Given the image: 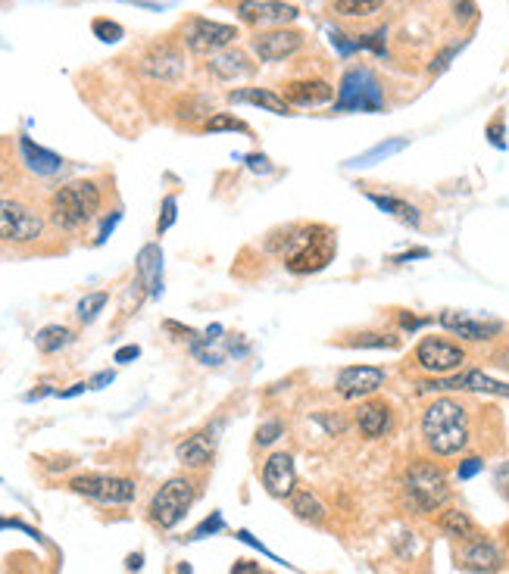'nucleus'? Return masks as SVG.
<instances>
[{
    "label": "nucleus",
    "mask_w": 509,
    "mask_h": 574,
    "mask_svg": "<svg viewBox=\"0 0 509 574\" xmlns=\"http://www.w3.org/2000/svg\"><path fill=\"white\" fill-rule=\"evenodd\" d=\"M269 238V250L285 259L291 275H316L332 266L338 256L335 228L328 225H285Z\"/></svg>",
    "instance_id": "1"
},
{
    "label": "nucleus",
    "mask_w": 509,
    "mask_h": 574,
    "mask_svg": "<svg viewBox=\"0 0 509 574\" xmlns=\"http://www.w3.org/2000/svg\"><path fill=\"white\" fill-rule=\"evenodd\" d=\"M422 440L431 456L450 459L469 447V406L456 397L431 400L422 412Z\"/></svg>",
    "instance_id": "2"
},
{
    "label": "nucleus",
    "mask_w": 509,
    "mask_h": 574,
    "mask_svg": "<svg viewBox=\"0 0 509 574\" xmlns=\"http://www.w3.org/2000/svg\"><path fill=\"white\" fill-rule=\"evenodd\" d=\"M100 206H104V188L94 178H79L69 181V185L57 188L47 197V222L63 234H79L88 228Z\"/></svg>",
    "instance_id": "3"
},
{
    "label": "nucleus",
    "mask_w": 509,
    "mask_h": 574,
    "mask_svg": "<svg viewBox=\"0 0 509 574\" xmlns=\"http://www.w3.org/2000/svg\"><path fill=\"white\" fill-rule=\"evenodd\" d=\"M450 500V478L438 462L416 459L403 472V506L413 515H431Z\"/></svg>",
    "instance_id": "4"
},
{
    "label": "nucleus",
    "mask_w": 509,
    "mask_h": 574,
    "mask_svg": "<svg viewBox=\"0 0 509 574\" xmlns=\"http://www.w3.org/2000/svg\"><path fill=\"white\" fill-rule=\"evenodd\" d=\"M47 213L22 197H0V244L29 247L47 234Z\"/></svg>",
    "instance_id": "5"
},
{
    "label": "nucleus",
    "mask_w": 509,
    "mask_h": 574,
    "mask_svg": "<svg viewBox=\"0 0 509 574\" xmlns=\"http://www.w3.org/2000/svg\"><path fill=\"white\" fill-rule=\"evenodd\" d=\"M194 500H197V484L188 475H175L154 493V500L147 506V518L154 521L157 528L172 531L178 521L188 515Z\"/></svg>",
    "instance_id": "6"
},
{
    "label": "nucleus",
    "mask_w": 509,
    "mask_h": 574,
    "mask_svg": "<svg viewBox=\"0 0 509 574\" xmlns=\"http://www.w3.org/2000/svg\"><path fill=\"white\" fill-rule=\"evenodd\" d=\"M381 110H385V91H381L378 78L363 66L347 69L338 85L335 113H381Z\"/></svg>",
    "instance_id": "7"
},
{
    "label": "nucleus",
    "mask_w": 509,
    "mask_h": 574,
    "mask_svg": "<svg viewBox=\"0 0 509 574\" xmlns=\"http://www.w3.org/2000/svg\"><path fill=\"white\" fill-rule=\"evenodd\" d=\"M469 362V353L466 347H460L456 341H447V337H438V334H428L416 344L413 350V365L422 369L425 375L431 378H444V375H453V372H463V365Z\"/></svg>",
    "instance_id": "8"
},
{
    "label": "nucleus",
    "mask_w": 509,
    "mask_h": 574,
    "mask_svg": "<svg viewBox=\"0 0 509 574\" xmlns=\"http://www.w3.org/2000/svg\"><path fill=\"white\" fill-rule=\"evenodd\" d=\"M450 390H466V394H488V397H506L509 400V381H497L481 369L453 372L444 378H428L416 384V394H450Z\"/></svg>",
    "instance_id": "9"
},
{
    "label": "nucleus",
    "mask_w": 509,
    "mask_h": 574,
    "mask_svg": "<svg viewBox=\"0 0 509 574\" xmlns=\"http://www.w3.org/2000/svg\"><path fill=\"white\" fill-rule=\"evenodd\" d=\"M235 41H238L235 25L213 22V19H203V16L188 19L185 29H182V44L197 57H213V54H219V50L232 47Z\"/></svg>",
    "instance_id": "10"
},
{
    "label": "nucleus",
    "mask_w": 509,
    "mask_h": 574,
    "mask_svg": "<svg viewBox=\"0 0 509 574\" xmlns=\"http://www.w3.org/2000/svg\"><path fill=\"white\" fill-rule=\"evenodd\" d=\"M69 490L104 506H125L138 497L135 481L119 478V475H79L69 481Z\"/></svg>",
    "instance_id": "11"
},
{
    "label": "nucleus",
    "mask_w": 509,
    "mask_h": 574,
    "mask_svg": "<svg viewBox=\"0 0 509 574\" xmlns=\"http://www.w3.org/2000/svg\"><path fill=\"white\" fill-rule=\"evenodd\" d=\"M303 44H307V35L300 29H291V25H278V29H263L250 38V50L260 63H282L291 60L294 54H300Z\"/></svg>",
    "instance_id": "12"
},
{
    "label": "nucleus",
    "mask_w": 509,
    "mask_h": 574,
    "mask_svg": "<svg viewBox=\"0 0 509 574\" xmlns=\"http://www.w3.org/2000/svg\"><path fill=\"white\" fill-rule=\"evenodd\" d=\"M388 381V372L378 365H347L335 378V394L347 403H363L375 397Z\"/></svg>",
    "instance_id": "13"
},
{
    "label": "nucleus",
    "mask_w": 509,
    "mask_h": 574,
    "mask_svg": "<svg viewBox=\"0 0 509 574\" xmlns=\"http://www.w3.org/2000/svg\"><path fill=\"white\" fill-rule=\"evenodd\" d=\"M141 72L154 82H178L185 75V50L175 41H154L141 57Z\"/></svg>",
    "instance_id": "14"
},
{
    "label": "nucleus",
    "mask_w": 509,
    "mask_h": 574,
    "mask_svg": "<svg viewBox=\"0 0 509 574\" xmlns=\"http://www.w3.org/2000/svg\"><path fill=\"white\" fill-rule=\"evenodd\" d=\"M438 325L447 328L453 337H463V341H469V344H488L503 334L500 319L472 316V312H463V309H444L438 316Z\"/></svg>",
    "instance_id": "15"
},
{
    "label": "nucleus",
    "mask_w": 509,
    "mask_h": 574,
    "mask_svg": "<svg viewBox=\"0 0 509 574\" xmlns=\"http://www.w3.org/2000/svg\"><path fill=\"white\" fill-rule=\"evenodd\" d=\"M238 19L250 29H278V25H291L300 10L294 4H285V0H238L235 7Z\"/></svg>",
    "instance_id": "16"
},
{
    "label": "nucleus",
    "mask_w": 509,
    "mask_h": 574,
    "mask_svg": "<svg viewBox=\"0 0 509 574\" xmlns=\"http://www.w3.org/2000/svg\"><path fill=\"white\" fill-rule=\"evenodd\" d=\"M456 565L472 574H494L503 568V553L491 537L472 534L469 540H460V546H456Z\"/></svg>",
    "instance_id": "17"
},
{
    "label": "nucleus",
    "mask_w": 509,
    "mask_h": 574,
    "mask_svg": "<svg viewBox=\"0 0 509 574\" xmlns=\"http://www.w3.org/2000/svg\"><path fill=\"white\" fill-rule=\"evenodd\" d=\"M263 487L269 497L275 500H291L294 497V490H297V468H294V456L285 453V450H278L266 459L263 465Z\"/></svg>",
    "instance_id": "18"
},
{
    "label": "nucleus",
    "mask_w": 509,
    "mask_h": 574,
    "mask_svg": "<svg viewBox=\"0 0 509 574\" xmlns=\"http://www.w3.org/2000/svg\"><path fill=\"white\" fill-rule=\"evenodd\" d=\"M353 425H356V431H360L366 440H378V437H385V434L391 431V425H394V409H391V403H385V400L369 397V400H363L360 406H356Z\"/></svg>",
    "instance_id": "19"
},
{
    "label": "nucleus",
    "mask_w": 509,
    "mask_h": 574,
    "mask_svg": "<svg viewBox=\"0 0 509 574\" xmlns=\"http://www.w3.org/2000/svg\"><path fill=\"white\" fill-rule=\"evenodd\" d=\"M207 72L216 78V82H241V78H253L257 75V63H253L244 50L238 47H225L219 54H213L207 60Z\"/></svg>",
    "instance_id": "20"
},
{
    "label": "nucleus",
    "mask_w": 509,
    "mask_h": 574,
    "mask_svg": "<svg viewBox=\"0 0 509 574\" xmlns=\"http://www.w3.org/2000/svg\"><path fill=\"white\" fill-rule=\"evenodd\" d=\"M282 97L291 107H325L335 100V88L325 78H294L282 88Z\"/></svg>",
    "instance_id": "21"
},
{
    "label": "nucleus",
    "mask_w": 509,
    "mask_h": 574,
    "mask_svg": "<svg viewBox=\"0 0 509 574\" xmlns=\"http://www.w3.org/2000/svg\"><path fill=\"white\" fill-rule=\"evenodd\" d=\"M178 462H182L185 468H191V472H197V468H207L216 456V437L213 431H197L191 437H185L182 443H178L175 450Z\"/></svg>",
    "instance_id": "22"
},
{
    "label": "nucleus",
    "mask_w": 509,
    "mask_h": 574,
    "mask_svg": "<svg viewBox=\"0 0 509 574\" xmlns=\"http://www.w3.org/2000/svg\"><path fill=\"white\" fill-rule=\"evenodd\" d=\"M19 153H22L25 169L41 175V178H50V175H57L63 169V156H57L54 150H44L29 135H19Z\"/></svg>",
    "instance_id": "23"
},
{
    "label": "nucleus",
    "mask_w": 509,
    "mask_h": 574,
    "mask_svg": "<svg viewBox=\"0 0 509 574\" xmlns=\"http://www.w3.org/2000/svg\"><path fill=\"white\" fill-rule=\"evenodd\" d=\"M232 103H250V107H260L266 113H275V116H291L294 107L278 94V91H269V88H238L228 94Z\"/></svg>",
    "instance_id": "24"
},
{
    "label": "nucleus",
    "mask_w": 509,
    "mask_h": 574,
    "mask_svg": "<svg viewBox=\"0 0 509 574\" xmlns=\"http://www.w3.org/2000/svg\"><path fill=\"white\" fill-rule=\"evenodd\" d=\"M138 278L147 287L150 297L163 294V250L160 244H147L138 253Z\"/></svg>",
    "instance_id": "25"
},
{
    "label": "nucleus",
    "mask_w": 509,
    "mask_h": 574,
    "mask_svg": "<svg viewBox=\"0 0 509 574\" xmlns=\"http://www.w3.org/2000/svg\"><path fill=\"white\" fill-rule=\"evenodd\" d=\"M369 203H375L381 213H388L391 219L403 222L406 228H419L422 225V213L416 210L413 203H406L400 197H391V194H366Z\"/></svg>",
    "instance_id": "26"
},
{
    "label": "nucleus",
    "mask_w": 509,
    "mask_h": 574,
    "mask_svg": "<svg viewBox=\"0 0 509 574\" xmlns=\"http://www.w3.org/2000/svg\"><path fill=\"white\" fill-rule=\"evenodd\" d=\"M403 344L400 334H385V331H356L344 337V347L353 350H397Z\"/></svg>",
    "instance_id": "27"
},
{
    "label": "nucleus",
    "mask_w": 509,
    "mask_h": 574,
    "mask_svg": "<svg viewBox=\"0 0 509 574\" xmlns=\"http://www.w3.org/2000/svg\"><path fill=\"white\" fill-rule=\"evenodd\" d=\"M72 331L66 325H44L38 334H35V347L44 353V356H54L60 350H66L72 344Z\"/></svg>",
    "instance_id": "28"
},
{
    "label": "nucleus",
    "mask_w": 509,
    "mask_h": 574,
    "mask_svg": "<svg viewBox=\"0 0 509 574\" xmlns=\"http://www.w3.org/2000/svg\"><path fill=\"white\" fill-rule=\"evenodd\" d=\"M438 528H441L450 540H469L472 534H478V531H475V521H472L466 512H460V509H444L441 518H438Z\"/></svg>",
    "instance_id": "29"
},
{
    "label": "nucleus",
    "mask_w": 509,
    "mask_h": 574,
    "mask_svg": "<svg viewBox=\"0 0 509 574\" xmlns=\"http://www.w3.org/2000/svg\"><path fill=\"white\" fill-rule=\"evenodd\" d=\"M291 512L300 521H310V525H316V521H325V506L316 500V493H310V490H294Z\"/></svg>",
    "instance_id": "30"
},
{
    "label": "nucleus",
    "mask_w": 509,
    "mask_h": 574,
    "mask_svg": "<svg viewBox=\"0 0 509 574\" xmlns=\"http://www.w3.org/2000/svg\"><path fill=\"white\" fill-rule=\"evenodd\" d=\"M403 147H406V141H403V138H394V141H381L378 147L366 150L363 156H356V160H350L347 166H350V169H363V166H375V163H381V160H388V156L400 153Z\"/></svg>",
    "instance_id": "31"
},
{
    "label": "nucleus",
    "mask_w": 509,
    "mask_h": 574,
    "mask_svg": "<svg viewBox=\"0 0 509 574\" xmlns=\"http://www.w3.org/2000/svg\"><path fill=\"white\" fill-rule=\"evenodd\" d=\"M332 7L344 19H369L385 7V0H332Z\"/></svg>",
    "instance_id": "32"
},
{
    "label": "nucleus",
    "mask_w": 509,
    "mask_h": 574,
    "mask_svg": "<svg viewBox=\"0 0 509 574\" xmlns=\"http://www.w3.org/2000/svg\"><path fill=\"white\" fill-rule=\"evenodd\" d=\"M203 132L213 135V132H241V135H250V125L235 119L232 113H213L210 119H203Z\"/></svg>",
    "instance_id": "33"
},
{
    "label": "nucleus",
    "mask_w": 509,
    "mask_h": 574,
    "mask_svg": "<svg viewBox=\"0 0 509 574\" xmlns=\"http://www.w3.org/2000/svg\"><path fill=\"white\" fill-rule=\"evenodd\" d=\"M110 303V294H104V291H97V294H88V297H82L79 300V309H75V316H79V322H94L100 312H104V306Z\"/></svg>",
    "instance_id": "34"
},
{
    "label": "nucleus",
    "mask_w": 509,
    "mask_h": 574,
    "mask_svg": "<svg viewBox=\"0 0 509 574\" xmlns=\"http://www.w3.org/2000/svg\"><path fill=\"white\" fill-rule=\"evenodd\" d=\"M91 32H94V38H100L104 44L122 41V25L113 22V19H94V22H91Z\"/></svg>",
    "instance_id": "35"
},
{
    "label": "nucleus",
    "mask_w": 509,
    "mask_h": 574,
    "mask_svg": "<svg viewBox=\"0 0 509 574\" xmlns=\"http://www.w3.org/2000/svg\"><path fill=\"white\" fill-rule=\"evenodd\" d=\"M285 434V422L282 419H269L257 428V447H272V443Z\"/></svg>",
    "instance_id": "36"
},
{
    "label": "nucleus",
    "mask_w": 509,
    "mask_h": 574,
    "mask_svg": "<svg viewBox=\"0 0 509 574\" xmlns=\"http://www.w3.org/2000/svg\"><path fill=\"white\" fill-rule=\"evenodd\" d=\"M225 528V518L219 515V512H213L210 518H203L200 525L191 531V540H203V537H216L219 531Z\"/></svg>",
    "instance_id": "37"
},
{
    "label": "nucleus",
    "mask_w": 509,
    "mask_h": 574,
    "mask_svg": "<svg viewBox=\"0 0 509 574\" xmlns=\"http://www.w3.org/2000/svg\"><path fill=\"white\" fill-rule=\"evenodd\" d=\"M385 35H388L385 29H378V32H369V35H360V38H356V44H360V50H372V54L385 57V54H388Z\"/></svg>",
    "instance_id": "38"
},
{
    "label": "nucleus",
    "mask_w": 509,
    "mask_h": 574,
    "mask_svg": "<svg viewBox=\"0 0 509 574\" xmlns=\"http://www.w3.org/2000/svg\"><path fill=\"white\" fill-rule=\"evenodd\" d=\"M175 216H178V200L166 197L163 200V210H160V219H157V234H166L175 225Z\"/></svg>",
    "instance_id": "39"
},
{
    "label": "nucleus",
    "mask_w": 509,
    "mask_h": 574,
    "mask_svg": "<svg viewBox=\"0 0 509 574\" xmlns=\"http://www.w3.org/2000/svg\"><path fill=\"white\" fill-rule=\"evenodd\" d=\"M328 35H332V44H335V50H338V54H341L344 60L353 57L356 50H360V44L350 41V35H344V32H338V29H328Z\"/></svg>",
    "instance_id": "40"
},
{
    "label": "nucleus",
    "mask_w": 509,
    "mask_h": 574,
    "mask_svg": "<svg viewBox=\"0 0 509 574\" xmlns=\"http://www.w3.org/2000/svg\"><path fill=\"white\" fill-rule=\"evenodd\" d=\"M241 163H244L250 172H257V175H269V172H272V160H269V156H263V153H247Z\"/></svg>",
    "instance_id": "41"
},
{
    "label": "nucleus",
    "mask_w": 509,
    "mask_h": 574,
    "mask_svg": "<svg viewBox=\"0 0 509 574\" xmlns=\"http://www.w3.org/2000/svg\"><path fill=\"white\" fill-rule=\"evenodd\" d=\"M466 47V41H460V44H453V47H447L444 50V54H438L435 57V63H431V75H438V72H444L447 66H450V60L456 57V54H460V50Z\"/></svg>",
    "instance_id": "42"
},
{
    "label": "nucleus",
    "mask_w": 509,
    "mask_h": 574,
    "mask_svg": "<svg viewBox=\"0 0 509 574\" xmlns=\"http://www.w3.org/2000/svg\"><path fill=\"white\" fill-rule=\"evenodd\" d=\"M481 468H485V462H481V456H469V459H463L460 462V468H456V475H460V481H469V478H475Z\"/></svg>",
    "instance_id": "43"
},
{
    "label": "nucleus",
    "mask_w": 509,
    "mask_h": 574,
    "mask_svg": "<svg viewBox=\"0 0 509 574\" xmlns=\"http://www.w3.org/2000/svg\"><path fill=\"white\" fill-rule=\"evenodd\" d=\"M119 222H122V213H119V210H113V213L104 219V225H100V231H97V241H94V244H97V247H100V244H107V238H110L113 228H116Z\"/></svg>",
    "instance_id": "44"
},
{
    "label": "nucleus",
    "mask_w": 509,
    "mask_h": 574,
    "mask_svg": "<svg viewBox=\"0 0 509 574\" xmlns=\"http://www.w3.org/2000/svg\"><path fill=\"white\" fill-rule=\"evenodd\" d=\"M503 135H506V125H503V116H497V119L488 125V141H491L497 150H506V141H503Z\"/></svg>",
    "instance_id": "45"
},
{
    "label": "nucleus",
    "mask_w": 509,
    "mask_h": 574,
    "mask_svg": "<svg viewBox=\"0 0 509 574\" xmlns=\"http://www.w3.org/2000/svg\"><path fill=\"white\" fill-rule=\"evenodd\" d=\"M397 322H400V328L406 331V334H416L419 328H425L428 325V319H419V316H410V312H397Z\"/></svg>",
    "instance_id": "46"
},
{
    "label": "nucleus",
    "mask_w": 509,
    "mask_h": 574,
    "mask_svg": "<svg viewBox=\"0 0 509 574\" xmlns=\"http://www.w3.org/2000/svg\"><path fill=\"white\" fill-rule=\"evenodd\" d=\"M453 13H456V22L466 25V22L475 19V4H472V0H453Z\"/></svg>",
    "instance_id": "47"
},
{
    "label": "nucleus",
    "mask_w": 509,
    "mask_h": 574,
    "mask_svg": "<svg viewBox=\"0 0 509 574\" xmlns=\"http://www.w3.org/2000/svg\"><path fill=\"white\" fill-rule=\"evenodd\" d=\"M238 540H241V543H247V546H253V550H257V553H266V556H269L272 562H282V559H278L275 553H269V550H266V543H260V540H257V537H253L250 531H238Z\"/></svg>",
    "instance_id": "48"
},
{
    "label": "nucleus",
    "mask_w": 509,
    "mask_h": 574,
    "mask_svg": "<svg viewBox=\"0 0 509 574\" xmlns=\"http://www.w3.org/2000/svg\"><path fill=\"white\" fill-rule=\"evenodd\" d=\"M494 481H497V490H500V497H503V500H509V462H503V465L497 468V475H494Z\"/></svg>",
    "instance_id": "49"
},
{
    "label": "nucleus",
    "mask_w": 509,
    "mask_h": 574,
    "mask_svg": "<svg viewBox=\"0 0 509 574\" xmlns=\"http://www.w3.org/2000/svg\"><path fill=\"white\" fill-rule=\"evenodd\" d=\"M138 356H141V347H138V344H129V347H119V350H116L113 362L125 365V362H135Z\"/></svg>",
    "instance_id": "50"
},
{
    "label": "nucleus",
    "mask_w": 509,
    "mask_h": 574,
    "mask_svg": "<svg viewBox=\"0 0 509 574\" xmlns=\"http://www.w3.org/2000/svg\"><path fill=\"white\" fill-rule=\"evenodd\" d=\"M319 422L325 425V431L328 434H341L347 425H344V419H338V412H332V415H319Z\"/></svg>",
    "instance_id": "51"
},
{
    "label": "nucleus",
    "mask_w": 509,
    "mask_h": 574,
    "mask_svg": "<svg viewBox=\"0 0 509 574\" xmlns=\"http://www.w3.org/2000/svg\"><path fill=\"white\" fill-rule=\"evenodd\" d=\"M428 256H431V250H425V247H416V250H406V253L394 256V263H413V259H428Z\"/></svg>",
    "instance_id": "52"
},
{
    "label": "nucleus",
    "mask_w": 509,
    "mask_h": 574,
    "mask_svg": "<svg viewBox=\"0 0 509 574\" xmlns=\"http://www.w3.org/2000/svg\"><path fill=\"white\" fill-rule=\"evenodd\" d=\"M85 390H91V384H88V381H79V384H72V387H66V390H57V397H60V400H69V397L85 394Z\"/></svg>",
    "instance_id": "53"
},
{
    "label": "nucleus",
    "mask_w": 509,
    "mask_h": 574,
    "mask_svg": "<svg viewBox=\"0 0 509 574\" xmlns=\"http://www.w3.org/2000/svg\"><path fill=\"white\" fill-rule=\"evenodd\" d=\"M232 574H266L260 565H253V562H247V559H241V562H235V568H232Z\"/></svg>",
    "instance_id": "54"
},
{
    "label": "nucleus",
    "mask_w": 509,
    "mask_h": 574,
    "mask_svg": "<svg viewBox=\"0 0 509 574\" xmlns=\"http://www.w3.org/2000/svg\"><path fill=\"white\" fill-rule=\"evenodd\" d=\"M113 378H116L113 372H100V375H94V378H91L88 384H91V390H100V387H107V384H113Z\"/></svg>",
    "instance_id": "55"
},
{
    "label": "nucleus",
    "mask_w": 509,
    "mask_h": 574,
    "mask_svg": "<svg viewBox=\"0 0 509 574\" xmlns=\"http://www.w3.org/2000/svg\"><path fill=\"white\" fill-rule=\"evenodd\" d=\"M47 394H57V390H50L47 384H41V390H32V394H25V403H35V400H41V397H47Z\"/></svg>",
    "instance_id": "56"
},
{
    "label": "nucleus",
    "mask_w": 509,
    "mask_h": 574,
    "mask_svg": "<svg viewBox=\"0 0 509 574\" xmlns=\"http://www.w3.org/2000/svg\"><path fill=\"white\" fill-rule=\"evenodd\" d=\"M141 562H144L141 556H129V568H141Z\"/></svg>",
    "instance_id": "57"
},
{
    "label": "nucleus",
    "mask_w": 509,
    "mask_h": 574,
    "mask_svg": "<svg viewBox=\"0 0 509 574\" xmlns=\"http://www.w3.org/2000/svg\"><path fill=\"white\" fill-rule=\"evenodd\" d=\"M4 181H7V175H4V166H0V191H4Z\"/></svg>",
    "instance_id": "58"
}]
</instances>
